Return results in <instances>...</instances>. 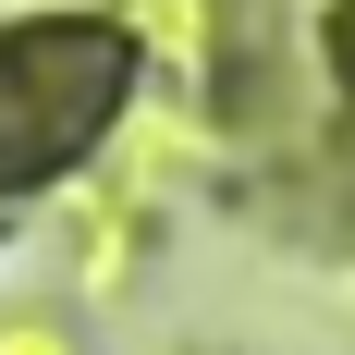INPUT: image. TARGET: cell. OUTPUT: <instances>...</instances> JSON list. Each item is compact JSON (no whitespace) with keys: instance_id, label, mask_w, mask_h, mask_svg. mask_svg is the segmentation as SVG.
Here are the masks:
<instances>
[{"instance_id":"1","label":"cell","mask_w":355,"mask_h":355,"mask_svg":"<svg viewBox=\"0 0 355 355\" xmlns=\"http://www.w3.org/2000/svg\"><path fill=\"white\" fill-rule=\"evenodd\" d=\"M110 98H123V37L110 25H25V37H0V184L73 159L110 123Z\"/></svg>"}]
</instances>
